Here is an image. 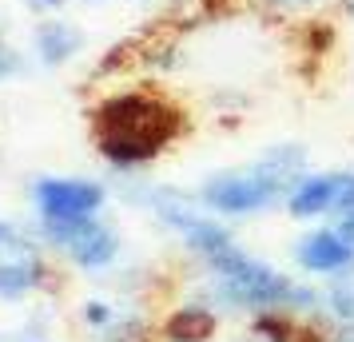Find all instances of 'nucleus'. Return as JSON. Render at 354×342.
<instances>
[{
	"label": "nucleus",
	"mask_w": 354,
	"mask_h": 342,
	"mask_svg": "<svg viewBox=\"0 0 354 342\" xmlns=\"http://www.w3.org/2000/svg\"><path fill=\"white\" fill-rule=\"evenodd\" d=\"M92 131L100 155L115 171H136L183 131V115L156 92H120L96 108Z\"/></svg>",
	"instance_id": "f257e3e1"
},
{
	"label": "nucleus",
	"mask_w": 354,
	"mask_h": 342,
	"mask_svg": "<svg viewBox=\"0 0 354 342\" xmlns=\"http://www.w3.org/2000/svg\"><path fill=\"white\" fill-rule=\"evenodd\" d=\"M306 147L303 144H274L259 160L235 171H215L199 187V203L219 219H243L263 215L287 203V191L306 175Z\"/></svg>",
	"instance_id": "f03ea898"
},
{
	"label": "nucleus",
	"mask_w": 354,
	"mask_h": 342,
	"mask_svg": "<svg viewBox=\"0 0 354 342\" xmlns=\"http://www.w3.org/2000/svg\"><path fill=\"white\" fill-rule=\"evenodd\" d=\"M207 275L215 303L239 310H322V294L315 287H303L290 275L274 271L271 263L247 255L239 243L223 247L219 255H211Z\"/></svg>",
	"instance_id": "7ed1b4c3"
},
{
	"label": "nucleus",
	"mask_w": 354,
	"mask_h": 342,
	"mask_svg": "<svg viewBox=\"0 0 354 342\" xmlns=\"http://www.w3.org/2000/svg\"><path fill=\"white\" fill-rule=\"evenodd\" d=\"M32 203L40 223H84L104 211L108 187L76 175H44L32 183Z\"/></svg>",
	"instance_id": "20e7f679"
},
{
	"label": "nucleus",
	"mask_w": 354,
	"mask_h": 342,
	"mask_svg": "<svg viewBox=\"0 0 354 342\" xmlns=\"http://www.w3.org/2000/svg\"><path fill=\"white\" fill-rule=\"evenodd\" d=\"M40 231L52 247H60L84 271H104L120 259V235L100 215L84 219V223H40Z\"/></svg>",
	"instance_id": "39448f33"
},
{
	"label": "nucleus",
	"mask_w": 354,
	"mask_h": 342,
	"mask_svg": "<svg viewBox=\"0 0 354 342\" xmlns=\"http://www.w3.org/2000/svg\"><path fill=\"white\" fill-rule=\"evenodd\" d=\"M48 275V267L40 259V247L8 219H0V294L4 298H20V294L36 291Z\"/></svg>",
	"instance_id": "423d86ee"
},
{
	"label": "nucleus",
	"mask_w": 354,
	"mask_h": 342,
	"mask_svg": "<svg viewBox=\"0 0 354 342\" xmlns=\"http://www.w3.org/2000/svg\"><path fill=\"white\" fill-rule=\"evenodd\" d=\"M290 259L299 271L315 278H346L354 275V247L338 235L330 223H322V227H310L303 231L295 247H290Z\"/></svg>",
	"instance_id": "0eeeda50"
},
{
	"label": "nucleus",
	"mask_w": 354,
	"mask_h": 342,
	"mask_svg": "<svg viewBox=\"0 0 354 342\" xmlns=\"http://www.w3.org/2000/svg\"><path fill=\"white\" fill-rule=\"evenodd\" d=\"M354 171H306L299 175V183L287 191V215L299 219V223H319V219H330L338 211V203L346 199V187H351Z\"/></svg>",
	"instance_id": "6e6552de"
},
{
	"label": "nucleus",
	"mask_w": 354,
	"mask_h": 342,
	"mask_svg": "<svg viewBox=\"0 0 354 342\" xmlns=\"http://www.w3.org/2000/svg\"><path fill=\"white\" fill-rule=\"evenodd\" d=\"M84 40H88L84 28L76 20H68L64 12L60 17H40V24L32 28V56L40 68H64L84 52Z\"/></svg>",
	"instance_id": "1a4fd4ad"
},
{
	"label": "nucleus",
	"mask_w": 354,
	"mask_h": 342,
	"mask_svg": "<svg viewBox=\"0 0 354 342\" xmlns=\"http://www.w3.org/2000/svg\"><path fill=\"white\" fill-rule=\"evenodd\" d=\"M215 326H219L215 310L195 303V307H179L176 314L167 319L163 334L171 342H207V339H215Z\"/></svg>",
	"instance_id": "9d476101"
},
{
	"label": "nucleus",
	"mask_w": 354,
	"mask_h": 342,
	"mask_svg": "<svg viewBox=\"0 0 354 342\" xmlns=\"http://www.w3.org/2000/svg\"><path fill=\"white\" fill-rule=\"evenodd\" d=\"M115 310L108 303H84V323L88 326H112Z\"/></svg>",
	"instance_id": "9b49d317"
},
{
	"label": "nucleus",
	"mask_w": 354,
	"mask_h": 342,
	"mask_svg": "<svg viewBox=\"0 0 354 342\" xmlns=\"http://www.w3.org/2000/svg\"><path fill=\"white\" fill-rule=\"evenodd\" d=\"M24 8H28L32 17H60L68 8V0H24Z\"/></svg>",
	"instance_id": "f8f14e48"
},
{
	"label": "nucleus",
	"mask_w": 354,
	"mask_h": 342,
	"mask_svg": "<svg viewBox=\"0 0 354 342\" xmlns=\"http://www.w3.org/2000/svg\"><path fill=\"white\" fill-rule=\"evenodd\" d=\"M279 4H287V8H306V4H315V0H279Z\"/></svg>",
	"instance_id": "ddd939ff"
},
{
	"label": "nucleus",
	"mask_w": 354,
	"mask_h": 342,
	"mask_svg": "<svg viewBox=\"0 0 354 342\" xmlns=\"http://www.w3.org/2000/svg\"><path fill=\"white\" fill-rule=\"evenodd\" d=\"M346 17H351V20H354V0H346Z\"/></svg>",
	"instance_id": "4468645a"
},
{
	"label": "nucleus",
	"mask_w": 354,
	"mask_h": 342,
	"mask_svg": "<svg viewBox=\"0 0 354 342\" xmlns=\"http://www.w3.org/2000/svg\"><path fill=\"white\" fill-rule=\"evenodd\" d=\"M80 4H104V0H80Z\"/></svg>",
	"instance_id": "2eb2a0df"
},
{
	"label": "nucleus",
	"mask_w": 354,
	"mask_h": 342,
	"mask_svg": "<svg viewBox=\"0 0 354 342\" xmlns=\"http://www.w3.org/2000/svg\"><path fill=\"white\" fill-rule=\"evenodd\" d=\"M131 4H144V0H131Z\"/></svg>",
	"instance_id": "dca6fc26"
}]
</instances>
